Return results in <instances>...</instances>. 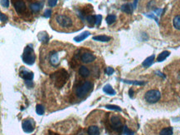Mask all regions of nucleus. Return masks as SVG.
I'll list each match as a JSON object with an SVG mask.
<instances>
[{
	"mask_svg": "<svg viewBox=\"0 0 180 135\" xmlns=\"http://www.w3.org/2000/svg\"><path fill=\"white\" fill-rule=\"evenodd\" d=\"M36 112L37 113V114L42 115L44 114V107L41 104H37L36 107Z\"/></svg>",
	"mask_w": 180,
	"mask_h": 135,
	"instance_id": "25",
	"label": "nucleus"
},
{
	"mask_svg": "<svg viewBox=\"0 0 180 135\" xmlns=\"http://www.w3.org/2000/svg\"><path fill=\"white\" fill-rule=\"evenodd\" d=\"M94 40L96 41H100V42H108L111 39V38L108 37L106 35H98V36H94L92 38Z\"/></svg>",
	"mask_w": 180,
	"mask_h": 135,
	"instance_id": "17",
	"label": "nucleus"
},
{
	"mask_svg": "<svg viewBox=\"0 0 180 135\" xmlns=\"http://www.w3.org/2000/svg\"><path fill=\"white\" fill-rule=\"evenodd\" d=\"M2 6L4 8H8L9 7V0H1Z\"/></svg>",
	"mask_w": 180,
	"mask_h": 135,
	"instance_id": "30",
	"label": "nucleus"
},
{
	"mask_svg": "<svg viewBox=\"0 0 180 135\" xmlns=\"http://www.w3.org/2000/svg\"><path fill=\"white\" fill-rule=\"evenodd\" d=\"M101 19H102V17H101V15H97L96 16V24L97 25V26H100V23H101Z\"/></svg>",
	"mask_w": 180,
	"mask_h": 135,
	"instance_id": "32",
	"label": "nucleus"
},
{
	"mask_svg": "<svg viewBox=\"0 0 180 135\" xmlns=\"http://www.w3.org/2000/svg\"><path fill=\"white\" fill-rule=\"evenodd\" d=\"M169 54H170V53H169L168 51H164V52H162L160 54H159L158 58H157V61L158 62L164 61L165 58H167L169 56Z\"/></svg>",
	"mask_w": 180,
	"mask_h": 135,
	"instance_id": "22",
	"label": "nucleus"
},
{
	"mask_svg": "<svg viewBox=\"0 0 180 135\" xmlns=\"http://www.w3.org/2000/svg\"><path fill=\"white\" fill-rule=\"evenodd\" d=\"M23 129L26 133H32L35 129V122L33 119H27L23 121Z\"/></svg>",
	"mask_w": 180,
	"mask_h": 135,
	"instance_id": "11",
	"label": "nucleus"
},
{
	"mask_svg": "<svg viewBox=\"0 0 180 135\" xmlns=\"http://www.w3.org/2000/svg\"><path fill=\"white\" fill-rule=\"evenodd\" d=\"M72 49V45L58 41L42 46L40 51V66L42 71L49 74L58 69L62 63L70 58Z\"/></svg>",
	"mask_w": 180,
	"mask_h": 135,
	"instance_id": "1",
	"label": "nucleus"
},
{
	"mask_svg": "<svg viewBox=\"0 0 180 135\" xmlns=\"http://www.w3.org/2000/svg\"><path fill=\"white\" fill-rule=\"evenodd\" d=\"M0 17H1V21H2V22H5V21H7V19H8L7 16H6L5 14H4V13H1V14H0Z\"/></svg>",
	"mask_w": 180,
	"mask_h": 135,
	"instance_id": "35",
	"label": "nucleus"
},
{
	"mask_svg": "<svg viewBox=\"0 0 180 135\" xmlns=\"http://www.w3.org/2000/svg\"><path fill=\"white\" fill-rule=\"evenodd\" d=\"M173 128L170 126H166L163 128L159 133V135H172L173 134Z\"/></svg>",
	"mask_w": 180,
	"mask_h": 135,
	"instance_id": "16",
	"label": "nucleus"
},
{
	"mask_svg": "<svg viewBox=\"0 0 180 135\" xmlns=\"http://www.w3.org/2000/svg\"><path fill=\"white\" fill-rule=\"evenodd\" d=\"M124 82L127 83L135 84V85H143V84H144V82H143V81H128V80H124Z\"/></svg>",
	"mask_w": 180,
	"mask_h": 135,
	"instance_id": "27",
	"label": "nucleus"
},
{
	"mask_svg": "<svg viewBox=\"0 0 180 135\" xmlns=\"http://www.w3.org/2000/svg\"><path fill=\"white\" fill-rule=\"evenodd\" d=\"M12 3L18 14L23 15L27 13V7L23 0H12Z\"/></svg>",
	"mask_w": 180,
	"mask_h": 135,
	"instance_id": "10",
	"label": "nucleus"
},
{
	"mask_svg": "<svg viewBox=\"0 0 180 135\" xmlns=\"http://www.w3.org/2000/svg\"><path fill=\"white\" fill-rule=\"evenodd\" d=\"M171 23L173 29L180 34V4L171 11Z\"/></svg>",
	"mask_w": 180,
	"mask_h": 135,
	"instance_id": "6",
	"label": "nucleus"
},
{
	"mask_svg": "<svg viewBox=\"0 0 180 135\" xmlns=\"http://www.w3.org/2000/svg\"><path fill=\"white\" fill-rule=\"evenodd\" d=\"M81 50H79L77 51V57H80V61L82 62L85 64H89V63H91L95 61L96 59V57L92 54L91 53H90L88 51L85 50L82 53H80Z\"/></svg>",
	"mask_w": 180,
	"mask_h": 135,
	"instance_id": "9",
	"label": "nucleus"
},
{
	"mask_svg": "<svg viewBox=\"0 0 180 135\" xmlns=\"http://www.w3.org/2000/svg\"><path fill=\"white\" fill-rule=\"evenodd\" d=\"M76 135H90L88 134V132L87 131H85V130H80V131L78 132Z\"/></svg>",
	"mask_w": 180,
	"mask_h": 135,
	"instance_id": "33",
	"label": "nucleus"
},
{
	"mask_svg": "<svg viewBox=\"0 0 180 135\" xmlns=\"http://www.w3.org/2000/svg\"><path fill=\"white\" fill-rule=\"evenodd\" d=\"M43 7V3L41 2V3H32L30 4V9L32 10L33 12H38Z\"/></svg>",
	"mask_w": 180,
	"mask_h": 135,
	"instance_id": "15",
	"label": "nucleus"
},
{
	"mask_svg": "<svg viewBox=\"0 0 180 135\" xmlns=\"http://www.w3.org/2000/svg\"><path fill=\"white\" fill-rule=\"evenodd\" d=\"M51 13H52L51 10H49V9L46 10V12H45V13H44L45 18H49V17H51Z\"/></svg>",
	"mask_w": 180,
	"mask_h": 135,
	"instance_id": "36",
	"label": "nucleus"
},
{
	"mask_svg": "<svg viewBox=\"0 0 180 135\" xmlns=\"http://www.w3.org/2000/svg\"><path fill=\"white\" fill-rule=\"evenodd\" d=\"M121 10L124 13H132L133 12V8L132 5L130 4H126L122 5L121 7Z\"/></svg>",
	"mask_w": 180,
	"mask_h": 135,
	"instance_id": "21",
	"label": "nucleus"
},
{
	"mask_svg": "<svg viewBox=\"0 0 180 135\" xmlns=\"http://www.w3.org/2000/svg\"><path fill=\"white\" fill-rule=\"evenodd\" d=\"M124 134L126 135H133L134 134V132H132L131 130H130L129 129L128 127H126V126H124Z\"/></svg>",
	"mask_w": 180,
	"mask_h": 135,
	"instance_id": "28",
	"label": "nucleus"
},
{
	"mask_svg": "<svg viewBox=\"0 0 180 135\" xmlns=\"http://www.w3.org/2000/svg\"><path fill=\"white\" fill-rule=\"evenodd\" d=\"M20 74L21 76H22L25 80H27V81H31V80H32V78H33V74L31 73V72H28V71L25 69L23 70L20 73Z\"/></svg>",
	"mask_w": 180,
	"mask_h": 135,
	"instance_id": "14",
	"label": "nucleus"
},
{
	"mask_svg": "<svg viewBox=\"0 0 180 135\" xmlns=\"http://www.w3.org/2000/svg\"><path fill=\"white\" fill-rule=\"evenodd\" d=\"M89 35H90V33H89L88 31H86L84 33H82L80 35H78V36H76V37L74 38V40L76 42H80V41H83L84 39H86V38L88 37Z\"/></svg>",
	"mask_w": 180,
	"mask_h": 135,
	"instance_id": "18",
	"label": "nucleus"
},
{
	"mask_svg": "<svg viewBox=\"0 0 180 135\" xmlns=\"http://www.w3.org/2000/svg\"><path fill=\"white\" fill-rule=\"evenodd\" d=\"M87 132L90 135H100V129L97 125H90L87 128Z\"/></svg>",
	"mask_w": 180,
	"mask_h": 135,
	"instance_id": "13",
	"label": "nucleus"
},
{
	"mask_svg": "<svg viewBox=\"0 0 180 135\" xmlns=\"http://www.w3.org/2000/svg\"><path fill=\"white\" fill-rule=\"evenodd\" d=\"M23 60L25 63H27L28 65L33 64L35 60H36V56H35L34 51L29 46H27L24 49L23 54Z\"/></svg>",
	"mask_w": 180,
	"mask_h": 135,
	"instance_id": "8",
	"label": "nucleus"
},
{
	"mask_svg": "<svg viewBox=\"0 0 180 135\" xmlns=\"http://www.w3.org/2000/svg\"><path fill=\"white\" fill-rule=\"evenodd\" d=\"M106 108H110V109H114V110L121 111V108H120V107L115 106V105H106Z\"/></svg>",
	"mask_w": 180,
	"mask_h": 135,
	"instance_id": "31",
	"label": "nucleus"
},
{
	"mask_svg": "<svg viewBox=\"0 0 180 135\" xmlns=\"http://www.w3.org/2000/svg\"><path fill=\"white\" fill-rule=\"evenodd\" d=\"M86 19L90 27H93L94 24H96V16H95V15H89L86 18Z\"/></svg>",
	"mask_w": 180,
	"mask_h": 135,
	"instance_id": "20",
	"label": "nucleus"
},
{
	"mask_svg": "<svg viewBox=\"0 0 180 135\" xmlns=\"http://www.w3.org/2000/svg\"><path fill=\"white\" fill-rule=\"evenodd\" d=\"M161 98V93L158 89H149L144 94V100L149 103H156Z\"/></svg>",
	"mask_w": 180,
	"mask_h": 135,
	"instance_id": "7",
	"label": "nucleus"
},
{
	"mask_svg": "<svg viewBox=\"0 0 180 135\" xmlns=\"http://www.w3.org/2000/svg\"><path fill=\"white\" fill-rule=\"evenodd\" d=\"M173 76L174 80L179 83H180V69H178L176 72H175V74H173Z\"/></svg>",
	"mask_w": 180,
	"mask_h": 135,
	"instance_id": "26",
	"label": "nucleus"
},
{
	"mask_svg": "<svg viewBox=\"0 0 180 135\" xmlns=\"http://www.w3.org/2000/svg\"><path fill=\"white\" fill-rule=\"evenodd\" d=\"M57 1L58 0H48V5L51 7V8H54L57 4Z\"/></svg>",
	"mask_w": 180,
	"mask_h": 135,
	"instance_id": "29",
	"label": "nucleus"
},
{
	"mask_svg": "<svg viewBox=\"0 0 180 135\" xmlns=\"http://www.w3.org/2000/svg\"><path fill=\"white\" fill-rule=\"evenodd\" d=\"M124 119L116 114H107L105 118V127L110 134H120L124 130Z\"/></svg>",
	"mask_w": 180,
	"mask_h": 135,
	"instance_id": "3",
	"label": "nucleus"
},
{
	"mask_svg": "<svg viewBox=\"0 0 180 135\" xmlns=\"http://www.w3.org/2000/svg\"><path fill=\"white\" fill-rule=\"evenodd\" d=\"M93 89V83L91 81H85L76 88V97L80 99L84 98Z\"/></svg>",
	"mask_w": 180,
	"mask_h": 135,
	"instance_id": "5",
	"label": "nucleus"
},
{
	"mask_svg": "<svg viewBox=\"0 0 180 135\" xmlns=\"http://www.w3.org/2000/svg\"><path fill=\"white\" fill-rule=\"evenodd\" d=\"M113 73H114V69H113V68H107V69H106V74H108V75H111Z\"/></svg>",
	"mask_w": 180,
	"mask_h": 135,
	"instance_id": "34",
	"label": "nucleus"
},
{
	"mask_svg": "<svg viewBox=\"0 0 180 135\" xmlns=\"http://www.w3.org/2000/svg\"><path fill=\"white\" fill-rule=\"evenodd\" d=\"M116 20V15H113V14H110V15H109L106 18V23L108 24L109 25L112 24Z\"/></svg>",
	"mask_w": 180,
	"mask_h": 135,
	"instance_id": "24",
	"label": "nucleus"
},
{
	"mask_svg": "<svg viewBox=\"0 0 180 135\" xmlns=\"http://www.w3.org/2000/svg\"><path fill=\"white\" fill-rule=\"evenodd\" d=\"M154 60V55H152V56H150V57L147 58L143 62L142 65L144 66V68H149V66H151Z\"/></svg>",
	"mask_w": 180,
	"mask_h": 135,
	"instance_id": "19",
	"label": "nucleus"
},
{
	"mask_svg": "<svg viewBox=\"0 0 180 135\" xmlns=\"http://www.w3.org/2000/svg\"><path fill=\"white\" fill-rule=\"evenodd\" d=\"M78 73L82 78H87L91 75V70L86 66H80L78 70Z\"/></svg>",
	"mask_w": 180,
	"mask_h": 135,
	"instance_id": "12",
	"label": "nucleus"
},
{
	"mask_svg": "<svg viewBox=\"0 0 180 135\" xmlns=\"http://www.w3.org/2000/svg\"><path fill=\"white\" fill-rule=\"evenodd\" d=\"M50 25L60 33H73L83 28L84 24L77 14L67 8H60L52 15Z\"/></svg>",
	"mask_w": 180,
	"mask_h": 135,
	"instance_id": "2",
	"label": "nucleus"
},
{
	"mask_svg": "<svg viewBox=\"0 0 180 135\" xmlns=\"http://www.w3.org/2000/svg\"><path fill=\"white\" fill-rule=\"evenodd\" d=\"M51 78L52 79V81L54 82L55 86L61 89V88L64 86L66 82L67 81L68 74L64 69H61L56 71V74H52L51 76Z\"/></svg>",
	"mask_w": 180,
	"mask_h": 135,
	"instance_id": "4",
	"label": "nucleus"
},
{
	"mask_svg": "<svg viewBox=\"0 0 180 135\" xmlns=\"http://www.w3.org/2000/svg\"><path fill=\"white\" fill-rule=\"evenodd\" d=\"M103 91H104L105 94H110V95H114V94H116V91L113 89V88L110 86V84H106V85L104 87Z\"/></svg>",
	"mask_w": 180,
	"mask_h": 135,
	"instance_id": "23",
	"label": "nucleus"
}]
</instances>
